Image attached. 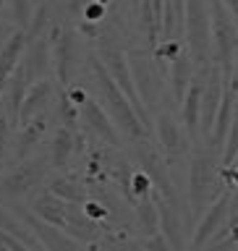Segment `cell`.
<instances>
[{
  "mask_svg": "<svg viewBox=\"0 0 238 251\" xmlns=\"http://www.w3.org/2000/svg\"><path fill=\"white\" fill-rule=\"evenodd\" d=\"M45 131H47L45 113H39V115L31 118L29 123H24L21 131H19V139H16V147H13V162L26 160V157L34 152V147L39 144V141H42Z\"/></svg>",
  "mask_w": 238,
  "mask_h": 251,
  "instance_id": "18",
  "label": "cell"
},
{
  "mask_svg": "<svg viewBox=\"0 0 238 251\" xmlns=\"http://www.w3.org/2000/svg\"><path fill=\"white\" fill-rule=\"evenodd\" d=\"M228 86L236 92V102H238V55H236V63H233V71L228 76Z\"/></svg>",
  "mask_w": 238,
  "mask_h": 251,
  "instance_id": "30",
  "label": "cell"
},
{
  "mask_svg": "<svg viewBox=\"0 0 238 251\" xmlns=\"http://www.w3.org/2000/svg\"><path fill=\"white\" fill-rule=\"evenodd\" d=\"M8 34H5V31H0V45H3V39H5Z\"/></svg>",
  "mask_w": 238,
  "mask_h": 251,
  "instance_id": "33",
  "label": "cell"
},
{
  "mask_svg": "<svg viewBox=\"0 0 238 251\" xmlns=\"http://www.w3.org/2000/svg\"><path fill=\"white\" fill-rule=\"evenodd\" d=\"M68 209H71V204L63 201L60 196H55L53 191L42 194L39 199H34V204H31V212H34L37 217H42L45 223L60 227V230L68 223Z\"/></svg>",
  "mask_w": 238,
  "mask_h": 251,
  "instance_id": "19",
  "label": "cell"
},
{
  "mask_svg": "<svg viewBox=\"0 0 238 251\" xmlns=\"http://www.w3.org/2000/svg\"><path fill=\"white\" fill-rule=\"evenodd\" d=\"M66 94H68V100L74 102V105H79V107L89 100V94H86L84 86H66Z\"/></svg>",
  "mask_w": 238,
  "mask_h": 251,
  "instance_id": "29",
  "label": "cell"
},
{
  "mask_svg": "<svg viewBox=\"0 0 238 251\" xmlns=\"http://www.w3.org/2000/svg\"><path fill=\"white\" fill-rule=\"evenodd\" d=\"M81 209H84V215H86V217H89V220H97V223L107 217V204H105V201H100V199H92V196L81 204Z\"/></svg>",
  "mask_w": 238,
  "mask_h": 251,
  "instance_id": "27",
  "label": "cell"
},
{
  "mask_svg": "<svg viewBox=\"0 0 238 251\" xmlns=\"http://www.w3.org/2000/svg\"><path fill=\"white\" fill-rule=\"evenodd\" d=\"M0 227L8 230L11 235H16V238H19L26 249H45L42 241L29 230V225L24 223V220H19L16 215H11V212H5V209H0Z\"/></svg>",
  "mask_w": 238,
  "mask_h": 251,
  "instance_id": "22",
  "label": "cell"
},
{
  "mask_svg": "<svg viewBox=\"0 0 238 251\" xmlns=\"http://www.w3.org/2000/svg\"><path fill=\"white\" fill-rule=\"evenodd\" d=\"M210 29H212V60L231 76L238 55V26L236 16L228 11L223 0H210Z\"/></svg>",
  "mask_w": 238,
  "mask_h": 251,
  "instance_id": "3",
  "label": "cell"
},
{
  "mask_svg": "<svg viewBox=\"0 0 238 251\" xmlns=\"http://www.w3.org/2000/svg\"><path fill=\"white\" fill-rule=\"evenodd\" d=\"M26 50V31L16 29L5 37V42L0 45V97L5 94V86L11 81L13 71L19 68L21 55Z\"/></svg>",
  "mask_w": 238,
  "mask_h": 251,
  "instance_id": "14",
  "label": "cell"
},
{
  "mask_svg": "<svg viewBox=\"0 0 238 251\" xmlns=\"http://www.w3.org/2000/svg\"><path fill=\"white\" fill-rule=\"evenodd\" d=\"M100 60L105 63V68L110 71V76L115 78V84L123 89V94L131 100V105L136 107V113L139 118L144 121V126L149 131L155 133V121L149 118V107L144 105V100H141V94L136 89V84H133V76H131V66H129V52H123L121 47H115V45H107V42H102L100 45Z\"/></svg>",
  "mask_w": 238,
  "mask_h": 251,
  "instance_id": "5",
  "label": "cell"
},
{
  "mask_svg": "<svg viewBox=\"0 0 238 251\" xmlns=\"http://www.w3.org/2000/svg\"><path fill=\"white\" fill-rule=\"evenodd\" d=\"M196 74V66L191 60V55L188 50H184L178 55L176 60L170 63V74H168V81H170V97L181 105V100H184V94L188 89V84H191V78Z\"/></svg>",
  "mask_w": 238,
  "mask_h": 251,
  "instance_id": "20",
  "label": "cell"
},
{
  "mask_svg": "<svg viewBox=\"0 0 238 251\" xmlns=\"http://www.w3.org/2000/svg\"><path fill=\"white\" fill-rule=\"evenodd\" d=\"M155 133H157V141H160V147H162V152H165L168 160H181V157H186L194 149V141H191V136H188L186 126H181L168 110L157 113Z\"/></svg>",
  "mask_w": 238,
  "mask_h": 251,
  "instance_id": "8",
  "label": "cell"
},
{
  "mask_svg": "<svg viewBox=\"0 0 238 251\" xmlns=\"http://www.w3.org/2000/svg\"><path fill=\"white\" fill-rule=\"evenodd\" d=\"M133 212H136L139 225L147 235H155L157 230H160V207H157V199L152 194L141 196V199L133 204Z\"/></svg>",
  "mask_w": 238,
  "mask_h": 251,
  "instance_id": "23",
  "label": "cell"
},
{
  "mask_svg": "<svg viewBox=\"0 0 238 251\" xmlns=\"http://www.w3.org/2000/svg\"><path fill=\"white\" fill-rule=\"evenodd\" d=\"M155 52L152 50H129V66L133 84L141 94L147 107H157L162 97V76L155 68Z\"/></svg>",
  "mask_w": 238,
  "mask_h": 251,
  "instance_id": "6",
  "label": "cell"
},
{
  "mask_svg": "<svg viewBox=\"0 0 238 251\" xmlns=\"http://www.w3.org/2000/svg\"><path fill=\"white\" fill-rule=\"evenodd\" d=\"M86 60H89V71H92L94 84H97L100 102H102V107L107 110V115L113 118L118 131H121L123 136H129L131 141H147L152 136V131L144 126V121H141L139 113H136V107L131 105V100L126 97L123 89L115 84V78L110 76V71L105 68V63L100 60V55L92 52Z\"/></svg>",
  "mask_w": 238,
  "mask_h": 251,
  "instance_id": "1",
  "label": "cell"
},
{
  "mask_svg": "<svg viewBox=\"0 0 238 251\" xmlns=\"http://www.w3.org/2000/svg\"><path fill=\"white\" fill-rule=\"evenodd\" d=\"M84 144V139H81V133L74 131V128H68V126H60L58 131H55V136H53V147H50V165L55 170H63V168H68V162H71V157H74L79 149H81Z\"/></svg>",
  "mask_w": 238,
  "mask_h": 251,
  "instance_id": "16",
  "label": "cell"
},
{
  "mask_svg": "<svg viewBox=\"0 0 238 251\" xmlns=\"http://www.w3.org/2000/svg\"><path fill=\"white\" fill-rule=\"evenodd\" d=\"M53 100V84L47 78H37L34 84L26 89V97L21 102V110H19V126L29 123L34 115L45 113V107L50 105Z\"/></svg>",
  "mask_w": 238,
  "mask_h": 251,
  "instance_id": "17",
  "label": "cell"
},
{
  "mask_svg": "<svg viewBox=\"0 0 238 251\" xmlns=\"http://www.w3.org/2000/svg\"><path fill=\"white\" fill-rule=\"evenodd\" d=\"M21 220L29 225V230L42 241L45 249H79V246H84L81 241H76L74 235H68L66 230L60 233V227H55L50 223H45L42 217H37L34 212H24Z\"/></svg>",
  "mask_w": 238,
  "mask_h": 251,
  "instance_id": "15",
  "label": "cell"
},
{
  "mask_svg": "<svg viewBox=\"0 0 238 251\" xmlns=\"http://www.w3.org/2000/svg\"><path fill=\"white\" fill-rule=\"evenodd\" d=\"M50 191L55 196H60L63 201L68 204H76V207H81V204L89 199V194H86V188L79 183L76 178H55L50 183Z\"/></svg>",
  "mask_w": 238,
  "mask_h": 251,
  "instance_id": "24",
  "label": "cell"
},
{
  "mask_svg": "<svg viewBox=\"0 0 238 251\" xmlns=\"http://www.w3.org/2000/svg\"><path fill=\"white\" fill-rule=\"evenodd\" d=\"M186 0H165L162 11V39H181L184 34Z\"/></svg>",
  "mask_w": 238,
  "mask_h": 251,
  "instance_id": "21",
  "label": "cell"
},
{
  "mask_svg": "<svg viewBox=\"0 0 238 251\" xmlns=\"http://www.w3.org/2000/svg\"><path fill=\"white\" fill-rule=\"evenodd\" d=\"M207 66L196 68L199 76L194 74L191 84H188V89L184 94V100H181V121H184V126H186V131H188V136H191L194 144L202 141V94H204V74H207Z\"/></svg>",
  "mask_w": 238,
  "mask_h": 251,
  "instance_id": "11",
  "label": "cell"
},
{
  "mask_svg": "<svg viewBox=\"0 0 238 251\" xmlns=\"http://www.w3.org/2000/svg\"><path fill=\"white\" fill-rule=\"evenodd\" d=\"M81 123L86 126V131H92L100 141H105L107 147H123L121 131L113 123V118L107 115V110L100 105L97 100H86L81 105Z\"/></svg>",
  "mask_w": 238,
  "mask_h": 251,
  "instance_id": "12",
  "label": "cell"
},
{
  "mask_svg": "<svg viewBox=\"0 0 238 251\" xmlns=\"http://www.w3.org/2000/svg\"><path fill=\"white\" fill-rule=\"evenodd\" d=\"M0 5H3V0H0Z\"/></svg>",
  "mask_w": 238,
  "mask_h": 251,
  "instance_id": "34",
  "label": "cell"
},
{
  "mask_svg": "<svg viewBox=\"0 0 238 251\" xmlns=\"http://www.w3.org/2000/svg\"><path fill=\"white\" fill-rule=\"evenodd\" d=\"M238 157V102H236V113H233V123H231V131H228V139H225V152H223V165L231 168Z\"/></svg>",
  "mask_w": 238,
  "mask_h": 251,
  "instance_id": "25",
  "label": "cell"
},
{
  "mask_svg": "<svg viewBox=\"0 0 238 251\" xmlns=\"http://www.w3.org/2000/svg\"><path fill=\"white\" fill-rule=\"evenodd\" d=\"M53 60L58 71V81L71 86V78L79 71V39L71 29H58L53 24Z\"/></svg>",
  "mask_w": 238,
  "mask_h": 251,
  "instance_id": "9",
  "label": "cell"
},
{
  "mask_svg": "<svg viewBox=\"0 0 238 251\" xmlns=\"http://www.w3.org/2000/svg\"><path fill=\"white\" fill-rule=\"evenodd\" d=\"M50 157H37V160H26V162H16V168H11L5 173L3 178H0V196H24L29 194L34 186H39L47 176V170H50Z\"/></svg>",
  "mask_w": 238,
  "mask_h": 251,
  "instance_id": "7",
  "label": "cell"
},
{
  "mask_svg": "<svg viewBox=\"0 0 238 251\" xmlns=\"http://www.w3.org/2000/svg\"><path fill=\"white\" fill-rule=\"evenodd\" d=\"M231 215V196L217 194V199L204 209V215L199 217V225L194 230V238L188 241V249H202L210 246L212 238H217V230H225V220Z\"/></svg>",
  "mask_w": 238,
  "mask_h": 251,
  "instance_id": "10",
  "label": "cell"
},
{
  "mask_svg": "<svg viewBox=\"0 0 238 251\" xmlns=\"http://www.w3.org/2000/svg\"><path fill=\"white\" fill-rule=\"evenodd\" d=\"M11 3V16L16 21V26L19 29H26L31 19H34V13H31V0H8Z\"/></svg>",
  "mask_w": 238,
  "mask_h": 251,
  "instance_id": "26",
  "label": "cell"
},
{
  "mask_svg": "<svg viewBox=\"0 0 238 251\" xmlns=\"http://www.w3.org/2000/svg\"><path fill=\"white\" fill-rule=\"evenodd\" d=\"M136 8H139V0H131V11L136 13Z\"/></svg>",
  "mask_w": 238,
  "mask_h": 251,
  "instance_id": "32",
  "label": "cell"
},
{
  "mask_svg": "<svg viewBox=\"0 0 238 251\" xmlns=\"http://www.w3.org/2000/svg\"><path fill=\"white\" fill-rule=\"evenodd\" d=\"M223 3L228 5V11H231L236 16V21H238V0H223Z\"/></svg>",
  "mask_w": 238,
  "mask_h": 251,
  "instance_id": "31",
  "label": "cell"
},
{
  "mask_svg": "<svg viewBox=\"0 0 238 251\" xmlns=\"http://www.w3.org/2000/svg\"><path fill=\"white\" fill-rule=\"evenodd\" d=\"M186 50L194 66L204 68L212 58V29H210V0H186Z\"/></svg>",
  "mask_w": 238,
  "mask_h": 251,
  "instance_id": "4",
  "label": "cell"
},
{
  "mask_svg": "<svg viewBox=\"0 0 238 251\" xmlns=\"http://www.w3.org/2000/svg\"><path fill=\"white\" fill-rule=\"evenodd\" d=\"M8 133H11V121L5 118V113L0 115V168L5 160V149H8Z\"/></svg>",
  "mask_w": 238,
  "mask_h": 251,
  "instance_id": "28",
  "label": "cell"
},
{
  "mask_svg": "<svg viewBox=\"0 0 238 251\" xmlns=\"http://www.w3.org/2000/svg\"><path fill=\"white\" fill-rule=\"evenodd\" d=\"M217 149H212L207 141L194 144V157H191V168H188V188H186V199L191 207V220L196 223L204 215V207H210L217 199L215 191V165H217Z\"/></svg>",
  "mask_w": 238,
  "mask_h": 251,
  "instance_id": "2",
  "label": "cell"
},
{
  "mask_svg": "<svg viewBox=\"0 0 238 251\" xmlns=\"http://www.w3.org/2000/svg\"><path fill=\"white\" fill-rule=\"evenodd\" d=\"M162 11H165V0H139V8H136L139 31L144 37L147 50L152 52L162 39Z\"/></svg>",
  "mask_w": 238,
  "mask_h": 251,
  "instance_id": "13",
  "label": "cell"
}]
</instances>
